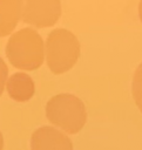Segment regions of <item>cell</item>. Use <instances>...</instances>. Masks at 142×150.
Instances as JSON below:
<instances>
[{
  "label": "cell",
  "mask_w": 142,
  "mask_h": 150,
  "mask_svg": "<svg viewBox=\"0 0 142 150\" xmlns=\"http://www.w3.org/2000/svg\"><path fill=\"white\" fill-rule=\"evenodd\" d=\"M6 55L15 68L38 69L45 57L43 40L33 28H23L9 38L6 45Z\"/></svg>",
  "instance_id": "1"
},
{
  "label": "cell",
  "mask_w": 142,
  "mask_h": 150,
  "mask_svg": "<svg viewBox=\"0 0 142 150\" xmlns=\"http://www.w3.org/2000/svg\"><path fill=\"white\" fill-rule=\"evenodd\" d=\"M46 116L50 123L68 134L79 132L87 121L83 102L72 94L53 96L46 104Z\"/></svg>",
  "instance_id": "2"
},
{
  "label": "cell",
  "mask_w": 142,
  "mask_h": 150,
  "mask_svg": "<svg viewBox=\"0 0 142 150\" xmlns=\"http://www.w3.org/2000/svg\"><path fill=\"white\" fill-rule=\"evenodd\" d=\"M80 56V42L77 38L67 29L52 30L46 41V59L49 69L54 74L69 70Z\"/></svg>",
  "instance_id": "3"
},
{
  "label": "cell",
  "mask_w": 142,
  "mask_h": 150,
  "mask_svg": "<svg viewBox=\"0 0 142 150\" xmlns=\"http://www.w3.org/2000/svg\"><path fill=\"white\" fill-rule=\"evenodd\" d=\"M61 15L60 0H25L22 20L38 28L55 25Z\"/></svg>",
  "instance_id": "4"
},
{
  "label": "cell",
  "mask_w": 142,
  "mask_h": 150,
  "mask_svg": "<svg viewBox=\"0 0 142 150\" xmlns=\"http://www.w3.org/2000/svg\"><path fill=\"white\" fill-rule=\"evenodd\" d=\"M31 150H73V143L63 132L46 125L32 134Z\"/></svg>",
  "instance_id": "5"
},
{
  "label": "cell",
  "mask_w": 142,
  "mask_h": 150,
  "mask_svg": "<svg viewBox=\"0 0 142 150\" xmlns=\"http://www.w3.org/2000/svg\"><path fill=\"white\" fill-rule=\"evenodd\" d=\"M7 93L8 95L18 102H26L28 101L35 91L34 81L32 77L25 73H15L13 74L7 83Z\"/></svg>",
  "instance_id": "6"
},
{
  "label": "cell",
  "mask_w": 142,
  "mask_h": 150,
  "mask_svg": "<svg viewBox=\"0 0 142 150\" xmlns=\"http://www.w3.org/2000/svg\"><path fill=\"white\" fill-rule=\"evenodd\" d=\"M23 0H0V36L11 34L19 22Z\"/></svg>",
  "instance_id": "7"
},
{
  "label": "cell",
  "mask_w": 142,
  "mask_h": 150,
  "mask_svg": "<svg viewBox=\"0 0 142 150\" xmlns=\"http://www.w3.org/2000/svg\"><path fill=\"white\" fill-rule=\"evenodd\" d=\"M131 91H133V97L135 100V103L142 112V62L137 66L134 73Z\"/></svg>",
  "instance_id": "8"
},
{
  "label": "cell",
  "mask_w": 142,
  "mask_h": 150,
  "mask_svg": "<svg viewBox=\"0 0 142 150\" xmlns=\"http://www.w3.org/2000/svg\"><path fill=\"white\" fill-rule=\"evenodd\" d=\"M7 74H8V69L7 66L5 63V61L0 57V96L4 91V87L6 84V80H7Z\"/></svg>",
  "instance_id": "9"
},
{
  "label": "cell",
  "mask_w": 142,
  "mask_h": 150,
  "mask_svg": "<svg viewBox=\"0 0 142 150\" xmlns=\"http://www.w3.org/2000/svg\"><path fill=\"white\" fill-rule=\"evenodd\" d=\"M138 15H140V19L142 21V0H140V4H138Z\"/></svg>",
  "instance_id": "10"
},
{
  "label": "cell",
  "mask_w": 142,
  "mask_h": 150,
  "mask_svg": "<svg viewBox=\"0 0 142 150\" xmlns=\"http://www.w3.org/2000/svg\"><path fill=\"white\" fill-rule=\"evenodd\" d=\"M4 148V137H2V134L0 132V150H2Z\"/></svg>",
  "instance_id": "11"
}]
</instances>
